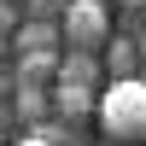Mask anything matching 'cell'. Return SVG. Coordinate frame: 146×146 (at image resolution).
I'll list each match as a JSON object with an SVG mask.
<instances>
[{
  "mask_svg": "<svg viewBox=\"0 0 146 146\" xmlns=\"http://www.w3.org/2000/svg\"><path fill=\"white\" fill-rule=\"evenodd\" d=\"M94 123L105 129V140L117 146H146V76H123L100 88V117Z\"/></svg>",
  "mask_w": 146,
  "mask_h": 146,
  "instance_id": "1",
  "label": "cell"
},
{
  "mask_svg": "<svg viewBox=\"0 0 146 146\" xmlns=\"http://www.w3.org/2000/svg\"><path fill=\"white\" fill-rule=\"evenodd\" d=\"M58 82H82V88H100V58L70 47V58L58 64ZM58 82H53V88H58Z\"/></svg>",
  "mask_w": 146,
  "mask_h": 146,
  "instance_id": "7",
  "label": "cell"
},
{
  "mask_svg": "<svg viewBox=\"0 0 146 146\" xmlns=\"http://www.w3.org/2000/svg\"><path fill=\"white\" fill-rule=\"evenodd\" d=\"M0 35H12V6L0 0Z\"/></svg>",
  "mask_w": 146,
  "mask_h": 146,
  "instance_id": "10",
  "label": "cell"
},
{
  "mask_svg": "<svg viewBox=\"0 0 146 146\" xmlns=\"http://www.w3.org/2000/svg\"><path fill=\"white\" fill-rule=\"evenodd\" d=\"M58 53H18V88H47L58 82Z\"/></svg>",
  "mask_w": 146,
  "mask_h": 146,
  "instance_id": "5",
  "label": "cell"
},
{
  "mask_svg": "<svg viewBox=\"0 0 146 146\" xmlns=\"http://www.w3.org/2000/svg\"><path fill=\"white\" fill-rule=\"evenodd\" d=\"M140 76H146V70H140Z\"/></svg>",
  "mask_w": 146,
  "mask_h": 146,
  "instance_id": "14",
  "label": "cell"
},
{
  "mask_svg": "<svg viewBox=\"0 0 146 146\" xmlns=\"http://www.w3.org/2000/svg\"><path fill=\"white\" fill-rule=\"evenodd\" d=\"M140 53H146V29H140Z\"/></svg>",
  "mask_w": 146,
  "mask_h": 146,
  "instance_id": "13",
  "label": "cell"
},
{
  "mask_svg": "<svg viewBox=\"0 0 146 146\" xmlns=\"http://www.w3.org/2000/svg\"><path fill=\"white\" fill-rule=\"evenodd\" d=\"M53 117H64V123L100 117V88H82V82H58V88H53Z\"/></svg>",
  "mask_w": 146,
  "mask_h": 146,
  "instance_id": "3",
  "label": "cell"
},
{
  "mask_svg": "<svg viewBox=\"0 0 146 146\" xmlns=\"http://www.w3.org/2000/svg\"><path fill=\"white\" fill-rule=\"evenodd\" d=\"M105 41H111V12H105V0H70V12H64V47L100 53Z\"/></svg>",
  "mask_w": 146,
  "mask_h": 146,
  "instance_id": "2",
  "label": "cell"
},
{
  "mask_svg": "<svg viewBox=\"0 0 146 146\" xmlns=\"http://www.w3.org/2000/svg\"><path fill=\"white\" fill-rule=\"evenodd\" d=\"M29 12H35V18H53V12H58V23H64L70 0H29Z\"/></svg>",
  "mask_w": 146,
  "mask_h": 146,
  "instance_id": "9",
  "label": "cell"
},
{
  "mask_svg": "<svg viewBox=\"0 0 146 146\" xmlns=\"http://www.w3.org/2000/svg\"><path fill=\"white\" fill-rule=\"evenodd\" d=\"M58 41H64V23H53V18H35L18 29V53H58Z\"/></svg>",
  "mask_w": 146,
  "mask_h": 146,
  "instance_id": "6",
  "label": "cell"
},
{
  "mask_svg": "<svg viewBox=\"0 0 146 146\" xmlns=\"http://www.w3.org/2000/svg\"><path fill=\"white\" fill-rule=\"evenodd\" d=\"M117 6H123V12H146V0H117Z\"/></svg>",
  "mask_w": 146,
  "mask_h": 146,
  "instance_id": "12",
  "label": "cell"
},
{
  "mask_svg": "<svg viewBox=\"0 0 146 146\" xmlns=\"http://www.w3.org/2000/svg\"><path fill=\"white\" fill-rule=\"evenodd\" d=\"M47 111H53V88H18V117L23 123H47Z\"/></svg>",
  "mask_w": 146,
  "mask_h": 146,
  "instance_id": "8",
  "label": "cell"
},
{
  "mask_svg": "<svg viewBox=\"0 0 146 146\" xmlns=\"http://www.w3.org/2000/svg\"><path fill=\"white\" fill-rule=\"evenodd\" d=\"M12 146H53V140H41V135H23V140H12Z\"/></svg>",
  "mask_w": 146,
  "mask_h": 146,
  "instance_id": "11",
  "label": "cell"
},
{
  "mask_svg": "<svg viewBox=\"0 0 146 146\" xmlns=\"http://www.w3.org/2000/svg\"><path fill=\"white\" fill-rule=\"evenodd\" d=\"M140 70H146V53H140V41H105V82L140 76Z\"/></svg>",
  "mask_w": 146,
  "mask_h": 146,
  "instance_id": "4",
  "label": "cell"
}]
</instances>
